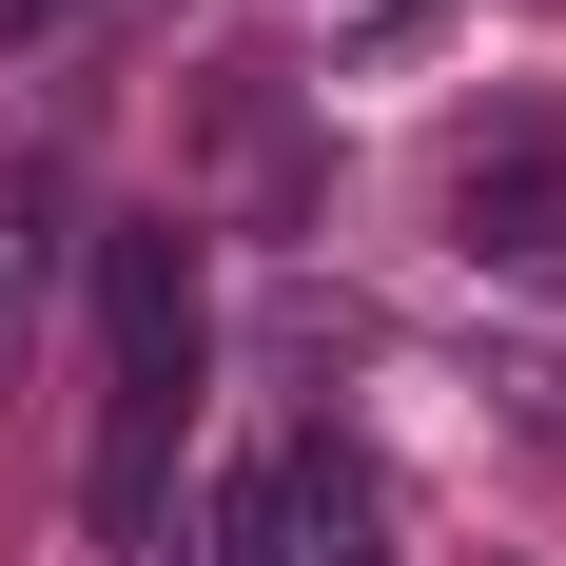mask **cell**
<instances>
[{
    "mask_svg": "<svg viewBox=\"0 0 566 566\" xmlns=\"http://www.w3.org/2000/svg\"><path fill=\"white\" fill-rule=\"evenodd\" d=\"M216 566H293V450L216 469Z\"/></svg>",
    "mask_w": 566,
    "mask_h": 566,
    "instance_id": "cell-4",
    "label": "cell"
},
{
    "mask_svg": "<svg viewBox=\"0 0 566 566\" xmlns=\"http://www.w3.org/2000/svg\"><path fill=\"white\" fill-rule=\"evenodd\" d=\"M450 234L489 254V274H547V254H566V98H509L489 137H469V176H450Z\"/></svg>",
    "mask_w": 566,
    "mask_h": 566,
    "instance_id": "cell-2",
    "label": "cell"
},
{
    "mask_svg": "<svg viewBox=\"0 0 566 566\" xmlns=\"http://www.w3.org/2000/svg\"><path fill=\"white\" fill-rule=\"evenodd\" d=\"M196 391H216L196 234L176 216H98V450H78V527H98V547H157V489H176Z\"/></svg>",
    "mask_w": 566,
    "mask_h": 566,
    "instance_id": "cell-1",
    "label": "cell"
},
{
    "mask_svg": "<svg viewBox=\"0 0 566 566\" xmlns=\"http://www.w3.org/2000/svg\"><path fill=\"white\" fill-rule=\"evenodd\" d=\"M410 59H450V0H352L333 20V78H410Z\"/></svg>",
    "mask_w": 566,
    "mask_h": 566,
    "instance_id": "cell-5",
    "label": "cell"
},
{
    "mask_svg": "<svg viewBox=\"0 0 566 566\" xmlns=\"http://www.w3.org/2000/svg\"><path fill=\"white\" fill-rule=\"evenodd\" d=\"M293 566H391V489L352 450H293Z\"/></svg>",
    "mask_w": 566,
    "mask_h": 566,
    "instance_id": "cell-3",
    "label": "cell"
},
{
    "mask_svg": "<svg viewBox=\"0 0 566 566\" xmlns=\"http://www.w3.org/2000/svg\"><path fill=\"white\" fill-rule=\"evenodd\" d=\"M0 20H40V0H0Z\"/></svg>",
    "mask_w": 566,
    "mask_h": 566,
    "instance_id": "cell-6",
    "label": "cell"
}]
</instances>
